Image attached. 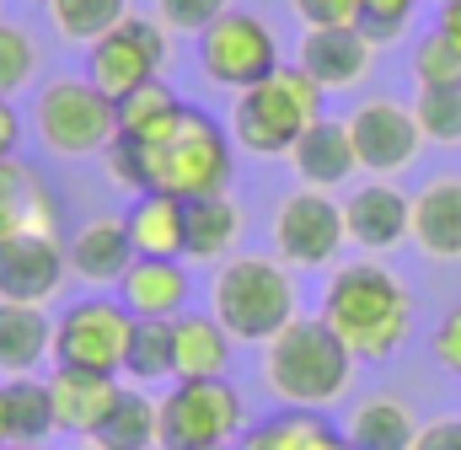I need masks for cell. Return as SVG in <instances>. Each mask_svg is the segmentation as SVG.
Returning a JSON list of instances; mask_svg holds the SVG:
<instances>
[{
  "label": "cell",
  "mask_w": 461,
  "mask_h": 450,
  "mask_svg": "<svg viewBox=\"0 0 461 450\" xmlns=\"http://www.w3.org/2000/svg\"><path fill=\"white\" fill-rule=\"evenodd\" d=\"M317 317L339 333V343L354 359L381 364L413 333V290L375 257L339 263L328 274V284H322Z\"/></svg>",
  "instance_id": "1"
},
{
  "label": "cell",
  "mask_w": 461,
  "mask_h": 450,
  "mask_svg": "<svg viewBox=\"0 0 461 450\" xmlns=\"http://www.w3.org/2000/svg\"><path fill=\"white\" fill-rule=\"evenodd\" d=\"M354 354L322 317H295L285 333L263 343V386L274 392L279 408H306L322 413L333 408L354 381Z\"/></svg>",
  "instance_id": "2"
},
{
  "label": "cell",
  "mask_w": 461,
  "mask_h": 450,
  "mask_svg": "<svg viewBox=\"0 0 461 450\" xmlns=\"http://www.w3.org/2000/svg\"><path fill=\"white\" fill-rule=\"evenodd\" d=\"M322 86L301 70V65H279L263 81H252L247 92L230 97V145L263 161H279L295 150V140L322 118Z\"/></svg>",
  "instance_id": "3"
},
{
  "label": "cell",
  "mask_w": 461,
  "mask_h": 450,
  "mask_svg": "<svg viewBox=\"0 0 461 450\" xmlns=\"http://www.w3.org/2000/svg\"><path fill=\"white\" fill-rule=\"evenodd\" d=\"M210 311L236 343H268L301 317V295H295V274L279 257H258V252H236L215 268L210 284Z\"/></svg>",
  "instance_id": "4"
},
{
  "label": "cell",
  "mask_w": 461,
  "mask_h": 450,
  "mask_svg": "<svg viewBox=\"0 0 461 450\" xmlns=\"http://www.w3.org/2000/svg\"><path fill=\"white\" fill-rule=\"evenodd\" d=\"M140 150H145V194H172L183 204L226 194L230 172H236L230 129H221L210 112H199V108L183 112L167 140L140 145Z\"/></svg>",
  "instance_id": "5"
},
{
  "label": "cell",
  "mask_w": 461,
  "mask_h": 450,
  "mask_svg": "<svg viewBox=\"0 0 461 450\" xmlns=\"http://www.w3.org/2000/svg\"><path fill=\"white\" fill-rule=\"evenodd\" d=\"M161 435L156 450H236L247 435V408L241 392L226 375L215 381H172L167 397H156Z\"/></svg>",
  "instance_id": "6"
},
{
  "label": "cell",
  "mask_w": 461,
  "mask_h": 450,
  "mask_svg": "<svg viewBox=\"0 0 461 450\" xmlns=\"http://www.w3.org/2000/svg\"><path fill=\"white\" fill-rule=\"evenodd\" d=\"M32 129L43 140V150L81 161V156H103L118 140V103L108 92H97L86 76H54L38 92Z\"/></svg>",
  "instance_id": "7"
},
{
  "label": "cell",
  "mask_w": 461,
  "mask_h": 450,
  "mask_svg": "<svg viewBox=\"0 0 461 450\" xmlns=\"http://www.w3.org/2000/svg\"><path fill=\"white\" fill-rule=\"evenodd\" d=\"M279 38L263 16L252 11H236L215 16L204 32H199V76L210 86H226V92H247L252 81H263L268 70H279Z\"/></svg>",
  "instance_id": "8"
},
{
  "label": "cell",
  "mask_w": 461,
  "mask_h": 450,
  "mask_svg": "<svg viewBox=\"0 0 461 450\" xmlns=\"http://www.w3.org/2000/svg\"><path fill=\"white\" fill-rule=\"evenodd\" d=\"M167 70V27L156 16H123L118 27H108L97 43H86V81L108 97H129L150 81H161Z\"/></svg>",
  "instance_id": "9"
},
{
  "label": "cell",
  "mask_w": 461,
  "mask_h": 450,
  "mask_svg": "<svg viewBox=\"0 0 461 450\" xmlns=\"http://www.w3.org/2000/svg\"><path fill=\"white\" fill-rule=\"evenodd\" d=\"M129 333H134V317L123 311V301L86 295V301H76L70 311L54 317V364L118 375L123 359H129Z\"/></svg>",
  "instance_id": "10"
},
{
  "label": "cell",
  "mask_w": 461,
  "mask_h": 450,
  "mask_svg": "<svg viewBox=\"0 0 461 450\" xmlns=\"http://www.w3.org/2000/svg\"><path fill=\"white\" fill-rule=\"evenodd\" d=\"M274 257L285 268H333L344 252V204L322 188H295L274 210Z\"/></svg>",
  "instance_id": "11"
},
{
  "label": "cell",
  "mask_w": 461,
  "mask_h": 450,
  "mask_svg": "<svg viewBox=\"0 0 461 450\" xmlns=\"http://www.w3.org/2000/svg\"><path fill=\"white\" fill-rule=\"evenodd\" d=\"M344 123H348V140H354V156H359V172H370V177H397L424 150L413 108H402L392 97H365Z\"/></svg>",
  "instance_id": "12"
},
{
  "label": "cell",
  "mask_w": 461,
  "mask_h": 450,
  "mask_svg": "<svg viewBox=\"0 0 461 450\" xmlns=\"http://www.w3.org/2000/svg\"><path fill=\"white\" fill-rule=\"evenodd\" d=\"M70 279V257L59 236L43 230H22L0 241V301H22V306H49Z\"/></svg>",
  "instance_id": "13"
},
{
  "label": "cell",
  "mask_w": 461,
  "mask_h": 450,
  "mask_svg": "<svg viewBox=\"0 0 461 450\" xmlns=\"http://www.w3.org/2000/svg\"><path fill=\"white\" fill-rule=\"evenodd\" d=\"M375 38L365 27H306L295 65L322 86V92H354L375 70Z\"/></svg>",
  "instance_id": "14"
},
{
  "label": "cell",
  "mask_w": 461,
  "mask_h": 450,
  "mask_svg": "<svg viewBox=\"0 0 461 450\" xmlns=\"http://www.w3.org/2000/svg\"><path fill=\"white\" fill-rule=\"evenodd\" d=\"M118 397V375H97V370H65L54 364L49 375V402H54V435H76V440H97L103 424L113 418Z\"/></svg>",
  "instance_id": "15"
},
{
  "label": "cell",
  "mask_w": 461,
  "mask_h": 450,
  "mask_svg": "<svg viewBox=\"0 0 461 450\" xmlns=\"http://www.w3.org/2000/svg\"><path fill=\"white\" fill-rule=\"evenodd\" d=\"M413 220V194H402L397 183H359L344 199V230L359 252H392L408 241Z\"/></svg>",
  "instance_id": "16"
},
{
  "label": "cell",
  "mask_w": 461,
  "mask_h": 450,
  "mask_svg": "<svg viewBox=\"0 0 461 450\" xmlns=\"http://www.w3.org/2000/svg\"><path fill=\"white\" fill-rule=\"evenodd\" d=\"M118 301L129 317H183L194 301V274L183 268V257H134L129 274L118 279Z\"/></svg>",
  "instance_id": "17"
},
{
  "label": "cell",
  "mask_w": 461,
  "mask_h": 450,
  "mask_svg": "<svg viewBox=\"0 0 461 450\" xmlns=\"http://www.w3.org/2000/svg\"><path fill=\"white\" fill-rule=\"evenodd\" d=\"M408 241L435 257V263H461V177L440 172L413 194V220H408Z\"/></svg>",
  "instance_id": "18"
},
{
  "label": "cell",
  "mask_w": 461,
  "mask_h": 450,
  "mask_svg": "<svg viewBox=\"0 0 461 450\" xmlns=\"http://www.w3.org/2000/svg\"><path fill=\"white\" fill-rule=\"evenodd\" d=\"M65 257H70V274L92 290H118V279L129 274L134 263V241H129V225L118 215H97L81 230H70L65 241Z\"/></svg>",
  "instance_id": "19"
},
{
  "label": "cell",
  "mask_w": 461,
  "mask_h": 450,
  "mask_svg": "<svg viewBox=\"0 0 461 450\" xmlns=\"http://www.w3.org/2000/svg\"><path fill=\"white\" fill-rule=\"evenodd\" d=\"M22 230L59 236V194L27 161L5 156L0 161V241L5 236H22Z\"/></svg>",
  "instance_id": "20"
},
{
  "label": "cell",
  "mask_w": 461,
  "mask_h": 450,
  "mask_svg": "<svg viewBox=\"0 0 461 450\" xmlns=\"http://www.w3.org/2000/svg\"><path fill=\"white\" fill-rule=\"evenodd\" d=\"M285 161L295 166V177H301L306 188H322V194H333L339 183H348V177L359 172V156H354V140H348L344 118H317V123L295 140V150H290Z\"/></svg>",
  "instance_id": "21"
},
{
  "label": "cell",
  "mask_w": 461,
  "mask_h": 450,
  "mask_svg": "<svg viewBox=\"0 0 461 450\" xmlns=\"http://www.w3.org/2000/svg\"><path fill=\"white\" fill-rule=\"evenodd\" d=\"M43 359H54V317L43 306L0 301V375H38Z\"/></svg>",
  "instance_id": "22"
},
{
  "label": "cell",
  "mask_w": 461,
  "mask_h": 450,
  "mask_svg": "<svg viewBox=\"0 0 461 450\" xmlns=\"http://www.w3.org/2000/svg\"><path fill=\"white\" fill-rule=\"evenodd\" d=\"M230 343L236 338L215 322V311H183V317H172V354H177L172 381H215V375H226Z\"/></svg>",
  "instance_id": "23"
},
{
  "label": "cell",
  "mask_w": 461,
  "mask_h": 450,
  "mask_svg": "<svg viewBox=\"0 0 461 450\" xmlns=\"http://www.w3.org/2000/svg\"><path fill=\"white\" fill-rule=\"evenodd\" d=\"M247 236V215L230 194H215V199H194L188 204V236H183V257L194 263H226L236 257Z\"/></svg>",
  "instance_id": "24"
},
{
  "label": "cell",
  "mask_w": 461,
  "mask_h": 450,
  "mask_svg": "<svg viewBox=\"0 0 461 450\" xmlns=\"http://www.w3.org/2000/svg\"><path fill=\"white\" fill-rule=\"evenodd\" d=\"M129 241L134 257H183V236H188V204L172 194H134L129 204Z\"/></svg>",
  "instance_id": "25"
},
{
  "label": "cell",
  "mask_w": 461,
  "mask_h": 450,
  "mask_svg": "<svg viewBox=\"0 0 461 450\" xmlns=\"http://www.w3.org/2000/svg\"><path fill=\"white\" fill-rule=\"evenodd\" d=\"M348 450H413L419 440V418L408 402L397 397H365L344 424Z\"/></svg>",
  "instance_id": "26"
},
{
  "label": "cell",
  "mask_w": 461,
  "mask_h": 450,
  "mask_svg": "<svg viewBox=\"0 0 461 450\" xmlns=\"http://www.w3.org/2000/svg\"><path fill=\"white\" fill-rule=\"evenodd\" d=\"M236 450H348V440L322 418V413H306V408H279L274 418H263L258 429H247Z\"/></svg>",
  "instance_id": "27"
},
{
  "label": "cell",
  "mask_w": 461,
  "mask_h": 450,
  "mask_svg": "<svg viewBox=\"0 0 461 450\" xmlns=\"http://www.w3.org/2000/svg\"><path fill=\"white\" fill-rule=\"evenodd\" d=\"M188 112V103L167 86V81H150L129 97H118V140H134V145H156L177 129V118Z\"/></svg>",
  "instance_id": "28"
},
{
  "label": "cell",
  "mask_w": 461,
  "mask_h": 450,
  "mask_svg": "<svg viewBox=\"0 0 461 450\" xmlns=\"http://www.w3.org/2000/svg\"><path fill=\"white\" fill-rule=\"evenodd\" d=\"M43 16L65 43H97L129 16V0H43Z\"/></svg>",
  "instance_id": "29"
},
{
  "label": "cell",
  "mask_w": 461,
  "mask_h": 450,
  "mask_svg": "<svg viewBox=\"0 0 461 450\" xmlns=\"http://www.w3.org/2000/svg\"><path fill=\"white\" fill-rule=\"evenodd\" d=\"M156 435H161V413H156V397H145V392L123 386V397H118L113 418L103 424L97 446H103V450H156Z\"/></svg>",
  "instance_id": "30"
},
{
  "label": "cell",
  "mask_w": 461,
  "mask_h": 450,
  "mask_svg": "<svg viewBox=\"0 0 461 450\" xmlns=\"http://www.w3.org/2000/svg\"><path fill=\"white\" fill-rule=\"evenodd\" d=\"M5 413H11V440H22V446H43V440L54 435L49 381H38V375H16V381H5Z\"/></svg>",
  "instance_id": "31"
},
{
  "label": "cell",
  "mask_w": 461,
  "mask_h": 450,
  "mask_svg": "<svg viewBox=\"0 0 461 450\" xmlns=\"http://www.w3.org/2000/svg\"><path fill=\"white\" fill-rule=\"evenodd\" d=\"M172 364H177V354H172V322H161V317H134L123 375H129L134 386H150V381H167Z\"/></svg>",
  "instance_id": "32"
},
{
  "label": "cell",
  "mask_w": 461,
  "mask_h": 450,
  "mask_svg": "<svg viewBox=\"0 0 461 450\" xmlns=\"http://www.w3.org/2000/svg\"><path fill=\"white\" fill-rule=\"evenodd\" d=\"M413 118H419L424 145L461 150V81L456 86H419V97H413Z\"/></svg>",
  "instance_id": "33"
},
{
  "label": "cell",
  "mask_w": 461,
  "mask_h": 450,
  "mask_svg": "<svg viewBox=\"0 0 461 450\" xmlns=\"http://www.w3.org/2000/svg\"><path fill=\"white\" fill-rule=\"evenodd\" d=\"M408 76H413V86H456L461 81V49L440 27H429L413 43V54H408Z\"/></svg>",
  "instance_id": "34"
},
{
  "label": "cell",
  "mask_w": 461,
  "mask_h": 450,
  "mask_svg": "<svg viewBox=\"0 0 461 450\" xmlns=\"http://www.w3.org/2000/svg\"><path fill=\"white\" fill-rule=\"evenodd\" d=\"M32 76H38V43H32V32L16 27V22H0V97L27 92Z\"/></svg>",
  "instance_id": "35"
},
{
  "label": "cell",
  "mask_w": 461,
  "mask_h": 450,
  "mask_svg": "<svg viewBox=\"0 0 461 450\" xmlns=\"http://www.w3.org/2000/svg\"><path fill=\"white\" fill-rule=\"evenodd\" d=\"M419 5H424V0H359V27H365L375 43H397V38L413 27Z\"/></svg>",
  "instance_id": "36"
},
{
  "label": "cell",
  "mask_w": 461,
  "mask_h": 450,
  "mask_svg": "<svg viewBox=\"0 0 461 450\" xmlns=\"http://www.w3.org/2000/svg\"><path fill=\"white\" fill-rule=\"evenodd\" d=\"M226 11H230V0H156V22L167 32H188V38H199Z\"/></svg>",
  "instance_id": "37"
},
{
  "label": "cell",
  "mask_w": 461,
  "mask_h": 450,
  "mask_svg": "<svg viewBox=\"0 0 461 450\" xmlns=\"http://www.w3.org/2000/svg\"><path fill=\"white\" fill-rule=\"evenodd\" d=\"M103 166H108V183L118 194H145V150L134 140H113L103 150Z\"/></svg>",
  "instance_id": "38"
},
{
  "label": "cell",
  "mask_w": 461,
  "mask_h": 450,
  "mask_svg": "<svg viewBox=\"0 0 461 450\" xmlns=\"http://www.w3.org/2000/svg\"><path fill=\"white\" fill-rule=\"evenodd\" d=\"M301 27H359V0H290Z\"/></svg>",
  "instance_id": "39"
},
{
  "label": "cell",
  "mask_w": 461,
  "mask_h": 450,
  "mask_svg": "<svg viewBox=\"0 0 461 450\" xmlns=\"http://www.w3.org/2000/svg\"><path fill=\"white\" fill-rule=\"evenodd\" d=\"M429 354L446 375H461V306H451L440 322H435V338H429Z\"/></svg>",
  "instance_id": "40"
},
{
  "label": "cell",
  "mask_w": 461,
  "mask_h": 450,
  "mask_svg": "<svg viewBox=\"0 0 461 450\" xmlns=\"http://www.w3.org/2000/svg\"><path fill=\"white\" fill-rule=\"evenodd\" d=\"M413 450H461V418H435V424H419V440Z\"/></svg>",
  "instance_id": "41"
},
{
  "label": "cell",
  "mask_w": 461,
  "mask_h": 450,
  "mask_svg": "<svg viewBox=\"0 0 461 450\" xmlns=\"http://www.w3.org/2000/svg\"><path fill=\"white\" fill-rule=\"evenodd\" d=\"M16 145H22V118L11 108V97H0V161L16 156Z\"/></svg>",
  "instance_id": "42"
},
{
  "label": "cell",
  "mask_w": 461,
  "mask_h": 450,
  "mask_svg": "<svg viewBox=\"0 0 461 450\" xmlns=\"http://www.w3.org/2000/svg\"><path fill=\"white\" fill-rule=\"evenodd\" d=\"M435 27H440V32H446V38L461 49V0H440V11H435Z\"/></svg>",
  "instance_id": "43"
},
{
  "label": "cell",
  "mask_w": 461,
  "mask_h": 450,
  "mask_svg": "<svg viewBox=\"0 0 461 450\" xmlns=\"http://www.w3.org/2000/svg\"><path fill=\"white\" fill-rule=\"evenodd\" d=\"M0 446H11V413H5V386H0Z\"/></svg>",
  "instance_id": "44"
},
{
  "label": "cell",
  "mask_w": 461,
  "mask_h": 450,
  "mask_svg": "<svg viewBox=\"0 0 461 450\" xmlns=\"http://www.w3.org/2000/svg\"><path fill=\"white\" fill-rule=\"evenodd\" d=\"M0 450H43V446H22V440H11V446H0Z\"/></svg>",
  "instance_id": "45"
},
{
  "label": "cell",
  "mask_w": 461,
  "mask_h": 450,
  "mask_svg": "<svg viewBox=\"0 0 461 450\" xmlns=\"http://www.w3.org/2000/svg\"><path fill=\"white\" fill-rule=\"evenodd\" d=\"M70 450H103V446L97 440H81V446H70Z\"/></svg>",
  "instance_id": "46"
}]
</instances>
